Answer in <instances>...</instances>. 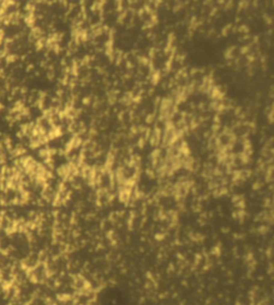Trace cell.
I'll list each match as a JSON object with an SVG mask.
<instances>
[{"label": "cell", "instance_id": "obj_1", "mask_svg": "<svg viewBox=\"0 0 274 305\" xmlns=\"http://www.w3.org/2000/svg\"><path fill=\"white\" fill-rule=\"evenodd\" d=\"M144 145H145V139L144 138H140L139 142H138V147H139V148H142V147H144Z\"/></svg>", "mask_w": 274, "mask_h": 305}, {"label": "cell", "instance_id": "obj_3", "mask_svg": "<svg viewBox=\"0 0 274 305\" xmlns=\"http://www.w3.org/2000/svg\"><path fill=\"white\" fill-rule=\"evenodd\" d=\"M2 41H3V31L0 30V44L2 43Z\"/></svg>", "mask_w": 274, "mask_h": 305}, {"label": "cell", "instance_id": "obj_2", "mask_svg": "<svg viewBox=\"0 0 274 305\" xmlns=\"http://www.w3.org/2000/svg\"><path fill=\"white\" fill-rule=\"evenodd\" d=\"M153 118H154V116H153V115H149V116H148V118H147V119H146L147 123H151L152 120H153Z\"/></svg>", "mask_w": 274, "mask_h": 305}]
</instances>
